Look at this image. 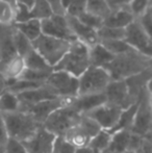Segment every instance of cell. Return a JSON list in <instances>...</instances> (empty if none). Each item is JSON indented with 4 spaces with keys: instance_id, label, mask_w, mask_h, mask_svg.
Segmentation results:
<instances>
[{
    "instance_id": "6da1fadb",
    "label": "cell",
    "mask_w": 152,
    "mask_h": 153,
    "mask_svg": "<svg viewBox=\"0 0 152 153\" xmlns=\"http://www.w3.org/2000/svg\"><path fill=\"white\" fill-rule=\"evenodd\" d=\"M150 57L136 51H131L115 56L113 62L104 69L108 72L112 80H126L150 69Z\"/></svg>"
},
{
    "instance_id": "7a4b0ae2",
    "label": "cell",
    "mask_w": 152,
    "mask_h": 153,
    "mask_svg": "<svg viewBox=\"0 0 152 153\" xmlns=\"http://www.w3.org/2000/svg\"><path fill=\"white\" fill-rule=\"evenodd\" d=\"M0 115L7 137L21 143H24L30 139L42 126L36 122L26 111H23Z\"/></svg>"
},
{
    "instance_id": "3957f363",
    "label": "cell",
    "mask_w": 152,
    "mask_h": 153,
    "mask_svg": "<svg viewBox=\"0 0 152 153\" xmlns=\"http://www.w3.org/2000/svg\"><path fill=\"white\" fill-rule=\"evenodd\" d=\"M89 50L85 43L76 40L70 44L66 54L53 68L55 71H64L78 78L90 67Z\"/></svg>"
},
{
    "instance_id": "277c9868",
    "label": "cell",
    "mask_w": 152,
    "mask_h": 153,
    "mask_svg": "<svg viewBox=\"0 0 152 153\" xmlns=\"http://www.w3.org/2000/svg\"><path fill=\"white\" fill-rule=\"evenodd\" d=\"M80 114L69 104V100L62 107L54 111L42 125L55 137H64L70 128L74 126L81 118Z\"/></svg>"
},
{
    "instance_id": "5b68a950",
    "label": "cell",
    "mask_w": 152,
    "mask_h": 153,
    "mask_svg": "<svg viewBox=\"0 0 152 153\" xmlns=\"http://www.w3.org/2000/svg\"><path fill=\"white\" fill-rule=\"evenodd\" d=\"M33 43V47L36 51L45 59L52 68L63 59L68 51L71 43L62 39L41 34Z\"/></svg>"
},
{
    "instance_id": "8992f818",
    "label": "cell",
    "mask_w": 152,
    "mask_h": 153,
    "mask_svg": "<svg viewBox=\"0 0 152 153\" xmlns=\"http://www.w3.org/2000/svg\"><path fill=\"white\" fill-rule=\"evenodd\" d=\"M110 81L112 78L105 69L90 66L78 77L77 96L102 94Z\"/></svg>"
},
{
    "instance_id": "52a82bcc",
    "label": "cell",
    "mask_w": 152,
    "mask_h": 153,
    "mask_svg": "<svg viewBox=\"0 0 152 153\" xmlns=\"http://www.w3.org/2000/svg\"><path fill=\"white\" fill-rule=\"evenodd\" d=\"M152 124L150 87H147L139 99V104L134 114L130 131L141 137H150Z\"/></svg>"
},
{
    "instance_id": "ba28073f",
    "label": "cell",
    "mask_w": 152,
    "mask_h": 153,
    "mask_svg": "<svg viewBox=\"0 0 152 153\" xmlns=\"http://www.w3.org/2000/svg\"><path fill=\"white\" fill-rule=\"evenodd\" d=\"M45 85L59 98L69 100L78 95V78L64 71L53 70Z\"/></svg>"
},
{
    "instance_id": "9c48e42d",
    "label": "cell",
    "mask_w": 152,
    "mask_h": 153,
    "mask_svg": "<svg viewBox=\"0 0 152 153\" xmlns=\"http://www.w3.org/2000/svg\"><path fill=\"white\" fill-rule=\"evenodd\" d=\"M101 128L87 116L82 115L79 121L65 133L64 137L76 148L87 147L90 141L97 134Z\"/></svg>"
},
{
    "instance_id": "30bf717a",
    "label": "cell",
    "mask_w": 152,
    "mask_h": 153,
    "mask_svg": "<svg viewBox=\"0 0 152 153\" xmlns=\"http://www.w3.org/2000/svg\"><path fill=\"white\" fill-rule=\"evenodd\" d=\"M124 41L136 52L151 59V36L143 28L136 19L125 28Z\"/></svg>"
},
{
    "instance_id": "8fae6325",
    "label": "cell",
    "mask_w": 152,
    "mask_h": 153,
    "mask_svg": "<svg viewBox=\"0 0 152 153\" xmlns=\"http://www.w3.org/2000/svg\"><path fill=\"white\" fill-rule=\"evenodd\" d=\"M41 28L42 34L45 36L66 40L70 43L76 41V38L69 28L66 15L52 14L49 18L41 21Z\"/></svg>"
},
{
    "instance_id": "7c38bea8",
    "label": "cell",
    "mask_w": 152,
    "mask_h": 153,
    "mask_svg": "<svg viewBox=\"0 0 152 153\" xmlns=\"http://www.w3.org/2000/svg\"><path fill=\"white\" fill-rule=\"evenodd\" d=\"M104 95L106 98V103L115 105L122 111L138 102L131 97L125 80H112L106 87Z\"/></svg>"
},
{
    "instance_id": "4fadbf2b",
    "label": "cell",
    "mask_w": 152,
    "mask_h": 153,
    "mask_svg": "<svg viewBox=\"0 0 152 153\" xmlns=\"http://www.w3.org/2000/svg\"><path fill=\"white\" fill-rule=\"evenodd\" d=\"M121 114V108L105 102L104 104L85 114V116L97 123L102 130H108V132H110L117 125Z\"/></svg>"
},
{
    "instance_id": "5bb4252c",
    "label": "cell",
    "mask_w": 152,
    "mask_h": 153,
    "mask_svg": "<svg viewBox=\"0 0 152 153\" xmlns=\"http://www.w3.org/2000/svg\"><path fill=\"white\" fill-rule=\"evenodd\" d=\"M55 135L45 129L43 126L37 130V132L23 143L27 153H52L53 142Z\"/></svg>"
},
{
    "instance_id": "9a60e30c",
    "label": "cell",
    "mask_w": 152,
    "mask_h": 153,
    "mask_svg": "<svg viewBox=\"0 0 152 153\" xmlns=\"http://www.w3.org/2000/svg\"><path fill=\"white\" fill-rule=\"evenodd\" d=\"M70 100V99H69ZM65 99L56 98V99H51V100H45L42 102H39L37 104L33 105V106L27 107L23 111H26L36 122L39 123L40 125H43L44 122L48 119V117L56 111L57 108L62 107L66 103Z\"/></svg>"
},
{
    "instance_id": "2e32d148",
    "label": "cell",
    "mask_w": 152,
    "mask_h": 153,
    "mask_svg": "<svg viewBox=\"0 0 152 153\" xmlns=\"http://www.w3.org/2000/svg\"><path fill=\"white\" fill-rule=\"evenodd\" d=\"M17 96H18V99L20 101L21 111H24L27 107L33 106V105L37 104L39 102H42V101L59 98L46 85H41L37 89L22 92L20 94H17Z\"/></svg>"
},
{
    "instance_id": "e0dca14e",
    "label": "cell",
    "mask_w": 152,
    "mask_h": 153,
    "mask_svg": "<svg viewBox=\"0 0 152 153\" xmlns=\"http://www.w3.org/2000/svg\"><path fill=\"white\" fill-rule=\"evenodd\" d=\"M66 18H67V22L68 25H69L70 30L74 34L76 40L85 43L87 47H92L97 44V43H99L96 30L87 27V25L82 24L76 17L67 16L66 15Z\"/></svg>"
},
{
    "instance_id": "ac0fdd59",
    "label": "cell",
    "mask_w": 152,
    "mask_h": 153,
    "mask_svg": "<svg viewBox=\"0 0 152 153\" xmlns=\"http://www.w3.org/2000/svg\"><path fill=\"white\" fill-rule=\"evenodd\" d=\"M106 98L104 93L96 95H85V96H77L73 99H70L69 104L80 115H85L94 108L104 104Z\"/></svg>"
},
{
    "instance_id": "d6986e66",
    "label": "cell",
    "mask_w": 152,
    "mask_h": 153,
    "mask_svg": "<svg viewBox=\"0 0 152 153\" xmlns=\"http://www.w3.org/2000/svg\"><path fill=\"white\" fill-rule=\"evenodd\" d=\"M25 62L23 57L16 54L4 62H0V73L3 76L5 82L17 80L20 78L25 70Z\"/></svg>"
},
{
    "instance_id": "ffe728a7",
    "label": "cell",
    "mask_w": 152,
    "mask_h": 153,
    "mask_svg": "<svg viewBox=\"0 0 152 153\" xmlns=\"http://www.w3.org/2000/svg\"><path fill=\"white\" fill-rule=\"evenodd\" d=\"M136 18L129 12L127 7L110 10V13L103 19V25L113 28L125 29L129 24H131Z\"/></svg>"
},
{
    "instance_id": "44dd1931",
    "label": "cell",
    "mask_w": 152,
    "mask_h": 153,
    "mask_svg": "<svg viewBox=\"0 0 152 153\" xmlns=\"http://www.w3.org/2000/svg\"><path fill=\"white\" fill-rule=\"evenodd\" d=\"M114 59H115V55H113L100 43H97L94 46L90 47V50H89L90 66L104 69L106 66H108L113 62Z\"/></svg>"
},
{
    "instance_id": "7402d4cb",
    "label": "cell",
    "mask_w": 152,
    "mask_h": 153,
    "mask_svg": "<svg viewBox=\"0 0 152 153\" xmlns=\"http://www.w3.org/2000/svg\"><path fill=\"white\" fill-rule=\"evenodd\" d=\"M131 134L129 129H122L112 133V139L108 150L113 153H126L129 151Z\"/></svg>"
},
{
    "instance_id": "603a6c76",
    "label": "cell",
    "mask_w": 152,
    "mask_h": 153,
    "mask_svg": "<svg viewBox=\"0 0 152 153\" xmlns=\"http://www.w3.org/2000/svg\"><path fill=\"white\" fill-rule=\"evenodd\" d=\"M23 59H24L25 62V68L28 69V70L45 73H51L53 71L52 67L45 61L35 49H33L28 54L25 55Z\"/></svg>"
},
{
    "instance_id": "cb8c5ba5",
    "label": "cell",
    "mask_w": 152,
    "mask_h": 153,
    "mask_svg": "<svg viewBox=\"0 0 152 153\" xmlns=\"http://www.w3.org/2000/svg\"><path fill=\"white\" fill-rule=\"evenodd\" d=\"M19 111H21V104L16 94L7 90L0 93V114H10Z\"/></svg>"
},
{
    "instance_id": "d4e9b609",
    "label": "cell",
    "mask_w": 152,
    "mask_h": 153,
    "mask_svg": "<svg viewBox=\"0 0 152 153\" xmlns=\"http://www.w3.org/2000/svg\"><path fill=\"white\" fill-rule=\"evenodd\" d=\"M16 30L21 32L30 42H33L42 34L41 21L33 19V20L25 21V22L16 23Z\"/></svg>"
},
{
    "instance_id": "484cf974",
    "label": "cell",
    "mask_w": 152,
    "mask_h": 153,
    "mask_svg": "<svg viewBox=\"0 0 152 153\" xmlns=\"http://www.w3.org/2000/svg\"><path fill=\"white\" fill-rule=\"evenodd\" d=\"M52 14V10L47 0H36L33 7L28 12V19L29 20L36 19V20L42 21L44 19L49 18Z\"/></svg>"
},
{
    "instance_id": "4316f807",
    "label": "cell",
    "mask_w": 152,
    "mask_h": 153,
    "mask_svg": "<svg viewBox=\"0 0 152 153\" xmlns=\"http://www.w3.org/2000/svg\"><path fill=\"white\" fill-rule=\"evenodd\" d=\"M110 139H112V133H110L108 130H102L101 129L90 141L87 147L91 148L95 153H101L108 150L110 143Z\"/></svg>"
},
{
    "instance_id": "83f0119b",
    "label": "cell",
    "mask_w": 152,
    "mask_h": 153,
    "mask_svg": "<svg viewBox=\"0 0 152 153\" xmlns=\"http://www.w3.org/2000/svg\"><path fill=\"white\" fill-rule=\"evenodd\" d=\"M12 43L16 53L21 57H24L25 55H27L33 49V43L18 30H16L15 33L13 34Z\"/></svg>"
},
{
    "instance_id": "f1b7e54d",
    "label": "cell",
    "mask_w": 152,
    "mask_h": 153,
    "mask_svg": "<svg viewBox=\"0 0 152 153\" xmlns=\"http://www.w3.org/2000/svg\"><path fill=\"white\" fill-rule=\"evenodd\" d=\"M138 104H139V101L133 103L128 108L122 111V114L120 116V119L118 121L117 125H116L115 128L110 133H114L118 130H122V129H129L130 130V128L132 126V122H133L134 114H136V108H138Z\"/></svg>"
},
{
    "instance_id": "f546056e",
    "label": "cell",
    "mask_w": 152,
    "mask_h": 153,
    "mask_svg": "<svg viewBox=\"0 0 152 153\" xmlns=\"http://www.w3.org/2000/svg\"><path fill=\"white\" fill-rule=\"evenodd\" d=\"M85 12L104 19L110 13L108 0H87Z\"/></svg>"
},
{
    "instance_id": "4dcf8cb0",
    "label": "cell",
    "mask_w": 152,
    "mask_h": 153,
    "mask_svg": "<svg viewBox=\"0 0 152 153\" xmlns=\"http://www.w3.org/2000/svg\"><path fill=\"white\" fill-rule=\"evenodd\" d=\"M98 42H105V41H115V40H124L125 38V29L113 28L102 25L101 28L97 30Z\"/></svg>"
},
{
    "instance_id": "1f68e13d",
    "label": "cell",
    "mask_w": 152,
    "mask_h": 153,
    "mask_svg": "<svg viewBox=\"0 0 152 153\" xmlns=\"http://www.w3.org/2000/svg\"><path fill=\"white\" fill-rule=\"evenodd\" d=\"M100 44L103 47H105L113 55L118 56V55L125 54V53L136 51L127 44L124 40H115V41H105V42H100Z\"/></svg>"
},
{
    "instance_id": "d6a6232c",
    "label": "cell",
    "mask_w": 152,
    "mask_h": 153,
    "mask_svg": "<svg viewBox=\"0 0 152 153\" xmlns=\"http://www.w3.org/2000/svg\"><path fill=\"white\" fill-rule=\"evenodd\" d=\"M62 5L67 16L78 17L85 12L87 0H62Z\"/></svg>"
},
{
    "instance_id": "836d02e7",
    "label": "cell",
    "mask_w": 152,
    "mask_h": 153,
    "mask_svg": "<svg viewBox=\"0 0 152 153\" xmlns=\"http://www.w3.org/2000/svg\"><path fill=\"white\" fill-rule=\"evenodd\" d=\"M16 7L7 0H0V24L10 25L15 22Z\"/></svg>"
},
{
    "instance_id": "e575fe53",
    "label": "cell",
    "mask_w": 152,
    "mask_h": 153,
    "mask_svg": "<svg viewBox=\"0 0 152 153\" xmlns=\"http://www.w3.org/2000/svg\"><path fill=\"white\" fill-rule=\"evenodd\" d=\"M79 21H80L82 24L87 25V27L94 29V30L97 31L99 28H101L102 25H103V19L99 18V17L95 16V15H92L87 12H83L81 15H79L78 17H76Z\"/></svg>"
},
{
    "instance_id": "d590c367",
    "label": "cell",
    "mask_w": 152,
    "mask_h": 153,
    "mask_svg": "<svg viewBox=\"0 0 152 153\" xmlns=\"http://www.w3.org/2000/svg\"><path fill=\"white\" fill-rule=\"evenodd\" d=\"M127 8L136 19L140 18L150 8L149 0H130Z\"/></svg>"
},
{
    "instance_id": "8d00e7d4",
    "label": "cell",
    "mask_w": 152,
    "mask_h": 153,
    "mask_svg": "<svg viewBox=\"0 0 152 153\" xmlns=\"http://www.w3.org/2000/svg\"><path fill=\"white\" fill-rule=\"evenodd\" d=\"M49 75H50V73L38 72V71H33V70H28V69H25L24 72L22 73V75H21L19 79H23V80L44 85V83L46 82Z\"/></svg>"
},
{
    "instance_id": "74e56055",
    "label": "cell",
    "mask_w": 152,
    "mask_h": 153,
    "mask_svg": "<svg viewBox=\"0 0 152 153\" xmlns=\"http://www.w3.org/2000/svg\"><path fill=\"white\" fill-rule=\"evenodd\" d=\"M76 148L64 137H55L52 146V153H74Z\"/></svg>"
},
{
    "instance_id": "f35d334b",
    "label": "cell",
    "mask_w": 152,
    "mask_h": 153,
    "mask_svg": "<svg viewBox=\"0 0 152 153\" xmlns=\"http://www.w3.org/2000/svg\"><path fill=\"white\" fill-rule=\"evenodd\" d=\"M4 153H27L23 143L16 140L8 139L5 146V151Z\"/></svg>"
},
{
    "instance_id": "ab89813d",
    "label": "cell",
    "mask_w": 152,
    "mask_h": 153,
    "mask_svg": "<svg viewBox=\"0 0 152 153\" xmlns=\"http://www.w3.org/2000/svg\"><path fill=\"white\" fill-rule=\"evenodd\" d=\"M136 20H138L139 23L142 25L143 28L151 36V12H150V8H149L143 16H141L140 18L136 19Z\"/></svg>"
},
{
    "instance_id": "60d3db41",
    "label": "cell",
    "mask_w": 152,
    "mask_h": 153,
    "mask_svg": "<svg viewBox=\"0 0 152 153\" xmlns=\"http://www.w3.org/2000/svg\"><path fill=\"white\" fill-rule=\"evenodd\" d=\"M7 134L5 132V129L3 126V122L1 119V115H0V153H4L5 151V146L7 143Z\"/></svg>"
},
{
    "instance_id": "b9f144b4",
    "label": "cell",
    "mask_w": 152,
    "mask_h": 153,
    "mask_svg": "<svg viewBox=\"0 0 152 153\" xmlns=\"http://www.w3.org/2000/svg\"><path fill=\"white\" fill-rule=\"evenodd\" d=\"M48 4L50 5L53 14L56 15H66L65 10L62 5V0H47Z\"/></svg>"
},
{
    "instance_id": "7bdbcfd3",
    "label": "cell",
    "mask_w": 152,
    "mask_h": 153,
    "mask_svg": "<svg viewBox=\"0 0 152 153\" xmlns=\"http://www.w3.org/2000/svg\"><path fill=\"white\" fill-rule=\"evenodd\" d=\"M130 0H108V4L110 10H119V8L127 7Z\"/></svg>"
},
{
    "instance_id": "ee69618b",
    "label": "cell",
    "mask_w": 152,
    "mask_h": 153,
    "mask_svg": "<svg viewBox=\"0 0 152 153\" xmlns=\"http://www.w3.org/2000/svg\"><path fill=\"white\" fill-rule=\"evenodd\" d=\"M133 153H152L150 137H145V139L143 140L142 144L140 145V147H139Z\"/></svg>"
},
{
    "instance_id": "f6af8a7d",
    "label": "cell",
    "mask_w": 152,
    "mask_h": 153,
    "mask_svg": "<svg viewBox=\"0 0 152 153\" xmlns=\"http://www.w3.org/2000/svg\"><path fill=\"white\" fill-rule=\"evenodd\" d=\"M35 1L36 0H17V4H20V5H23L28 8V10H30L33 7V3H35Z\"/></svg>"
},
{
    "instance_id": "bcb514c9",
    "label": "cell",
    "mask_w": 152,
    "mask_h": 153,
    "mask_svg": "<svg viewBox=\"0 0 152 153\" xmlns=\"http://www.w3.org/2000/svg\"><path fill=\"white\" fill-rule=\"evenodd\" d=\"M74 153H95L91 148L89 147H83V148H77Z\"/></svg>"
},
{
    "instance_id": "7dc6e473",
    "label": "cell",
    "mask_w": 152,
    "mask_h": 153,
    "mask_svg": "<svg viewBox=\"0 0 152 153\" xmlns=\"http://www.w3.org/2000/svg\"><path fill=\"white\" fill-rule=\"evenodd\" d=\"M101 153H113V152H110V150H105V151H103V152H101Z\"/></svg>"
},
{
    "instance_id": "c3c4849f",
    "label": "cell",
    "mask_w": 152,
    "mask_h": 153,
    "mask_svg": "<svg viewBox=\"0 0 152 153\" xmlns=\"http://www.w3.org/2000/svg\"><path fill=\"white\" fill-rule=\"evenodd\" d=\"M126 153H133V152H132V151H127Z\"/></svg>"
}]
</instances>
